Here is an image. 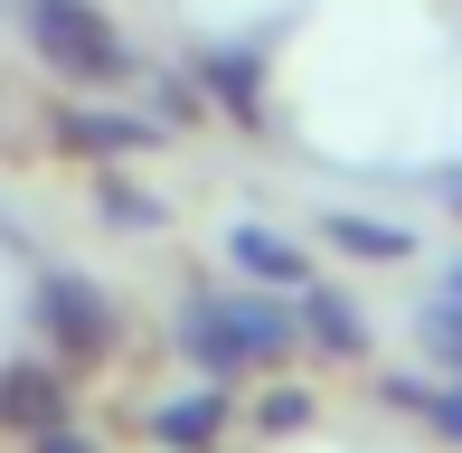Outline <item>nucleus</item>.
<instances>
[{
  "label": "nucleus",
  "instance_id": "obj_1",
  "mask_svg": "<svg viewBox=\"0 0 462 453\" xmlns=\"http://www.w3.org/2000/svg\"><path fill=\"white\" fill-rule=\"evenodd\" d=\"M180 340H189V359H199L208 378L226 387V378H245V368L283 359V349L302 340V321H292L274 293H189Z\"/></svg>",
  "mask_w": 462,
  "mask_h": 453
},
{
  "label": "nucleus",
  "instance_id": "obj_2",
  "mask_svg": "<svg viewBox=\"0 0 462 453\" xmlns=\"http://www.w3.org/2000/svg\"><path fill=\"white\" fill-rule=\"evenodd\" d=\"M19 29H29L38 67L86 86V95L133 76V48H123V29L104 19V0H19Z\"/></svg>",
  "mask_w": 462,
  "mask_h": 453
},
{
  "label": "nucleus",
  "instance_id": "obj_3",
  "mask_svg": "<svg viewBox=\"0 0 462 453\" xmlns=\"http://www.w3.org/2000/svg\"><path fill=\"white\" fill-rule=\"evenodd\" d=\"M38 321H48V340L67 349V359H95V349L114 340V302H104V283H86V274H48L38 283Z\"/></svg>",
  "mask_w": 462,
  "mask_h": 453
},
{
  "label": "nucleus",
  "instance_id": "obj_4",
  "mask_svg": "<svg viewBox=\"0 0 462 453\" xmlns=\"http://www.w3.org/2000/svg\"><path fill=\"white\" fill-rule=\"evenodd\" d=\"M57 142L86 161H133V152H161V114H114V105H67L57 114Z\"/></svg>",
  "mask_w": 462,
  "mask_h": 453
},
{
  "label": "nucleus",
  "instance_id": "obj_5",
  "mask_svg": "<svg viewBox=\"0 0 462 453\" xmlns=\"http://www.w3.org/2000/svg\"><path fill=\"white\" fill-rule=\"evenodd\" d=\"M57 406H67V378H57L48 359H19L0 368V425H29V435H48Z\"/></svg>",
  "mask_w": 462,
  "mask_h": 453
},
{
  "label": "nucleus",
  "instance_id": "obj_6",
  "mask_svg": "<svg viewBox=\"0 0 462 453\" xmlns=\"http://www.w3.org/2000/svg\"><path fill=\"white\" fill-rule=\"evenodd\" d=\"M292 321H302V340H321V349H368V331H359V312H349L340 293H292Z\"/></svg>",
  "mask_w": 462,
  "mask_h": 453
},
{
  "label": "nucleus",
  "instance_id": "obj_7",
  "mask_svg": "<svg viewBox=\"0 0 462 453\" xmlns=\"http://www.w3.org/2000/svg\"><path fill=\"white\" fill-rule=\"evenodd\" d=\"M330 245H349V255H377V264H396V255H415V226H396V217H330Z\"/></svg>",
  "mask_w": 462,
  "mask_h": 453
},
{
  "label": "nucleus",
  "instance_id": "obj_8",
  "mask_svg": "<svg viewBox=\"0 0 462 453\" xmlns=\"http://www.w3.org/2000/svg\"><path fill=\"white\" fill-rule=\"evenodd\" d=\"M226 245H236V264H245V274H264V283H292V293H302V255H292L283 236H264V226H236Z\"/></svg>",
  "mask_w": 462,
  "mask_h": 453
},
{
  "label": "nucleus",
  "instance_id": "obj_9",
  "mask_svg": "<svg viewBox=\"0 0 462 453\" xmlns=\"http://www.w3.org/2000/svg\"><path fill=\"white\" fill-rule=\"evenodd\" d=\"M152 425H161V435H171L180 453H199V444H208V435L226 425V397H180V406H161Z\"/></svg>",
  "mask_w": 462,
  "mask_h": 453
},
{
  "label": "nucleus",
  "instance_id": "obj_10",
  "mask_svg": "<svg viewBox=\"0 0 462 453\" xmlns=\"http://www.w3.org/2000/svg\"><path fill=\"white\" fill-rule=\"evenodd\" d=\"M208 95H217V105H236V114H255V67H245V57H208Z\"/></svg>",
  "mask_w": 462,
  "mask_h": 453
},
{
  "label": "nucleus",
  "instance_id": "obj_11",
  "mask_svg": "<svg viewBox=\"0 0 462 453\" xmlns=\"http://www.w3.org/2000/svg\"><path fill=\"white\" fill-rule=\"evenodd\" d=\"M104 208H114L123 226H161V199H142V190H104Z\"/></svg>",
  "mask_w": 462,
  "mask_h": 453
},
{
  "label": "nucleus",
  "instance_id": "obj_12",
  "mask_svg": "<svg viewBox=\"0 0 462 453\" xmlns=\"http://www.w3.org/2000/svg\"><path fill=\"white\" fill-rule=\"evenodd\" d=\"M396 397H406V406H434V425H444V435H462V387H444V397H415V387H396Z\"/></svg>",
  "mask_w": 462,
  "mask_h": 453
},
{
  "label": "nucleus",
  "instance_id": "obj_13",
  "mask_svg": "<svg viewBox=\"0 0 462 453\" xmlns=\"http://www.w3.org/2000/svg\"><path fill=\"white\" fill-rule=\"evenodd\" d=\"M38 453H104L95 435H57V425H48V435H38Z\"/></svg>",
  "mask_w": 462,
  "mask_h": 453
},
{
  "label": "nucleus",
  "instance_id": "obj_14",
  "mask_svg": "<svg viewBox=\"0 0 462 453\" xmlns=\"http://www.w3.org/2000/svg\"><path fill=\"white\" fill-rule=\"evenodd\" d=\"M0 10H10V0H0Z\"/></svg>",
  "mask_w": 462,
  "mask_h": 453
}]
</instances>
